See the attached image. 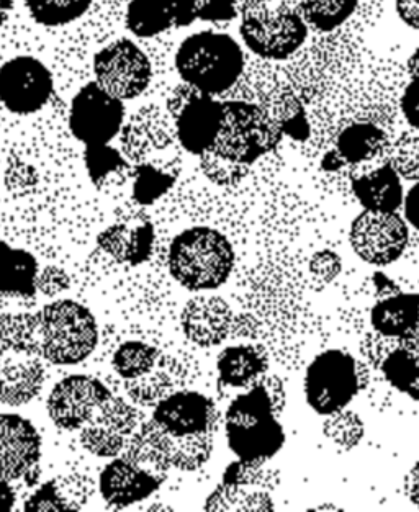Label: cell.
Returning <instances> with one entry per match:
<instances>
[{"mask_svg":"<svg viewBox=\"0 0 419 512\" xmlns=\"http://www.w3.org/2000/svg\"><path fill=\"white\" fill-rule=\"evenodd\" d=\"M154 226L148 218H136L130 223H117L97 236V246L118 264L131 267L145 264L154 246Z\"/></svg>","mask_w":419,"mask_h":512,"instance_id":"21","label":"cell"},{"mask_svg":"<svg viewBox=\"0 0 419 512\" xmlns=\"http://www.w3.org/2000/svg\"><path fill=\"white\" fill-rule=\"evenodd\" d=\"M403 207H405L406 221L419 231V182H416L406 194Z\"/></svg>","mask_w":419,"mask_h":512,"instance_id":"50","label":"cell"},{"mask_svg":"<svg viewBox=\"0 0 419 512\" xmlns=\"http://www.w3.org/2000/svg\"><path fill=\"white\" fill-rule=\"evenodd\" d=\"M133 197L140 205H151L166 194L176 182V174L164 171L154 164H136L133 169Z\"/></svg>","mask_w":419,"mask_h":512,"instance_id":"38","label":"cell"},{"mask_svg":"<svg viewBox=\"0 0 419 512\" xmlns=\"http://www.w3.org/2000/svg\"><path fill=\"white\" fill-rule=\"evenodd\" d=\"M277 418L271 393L261 377L226 409V439L231 452L254 465H262L279 454L285 444V432Z\"/></svg>","mask_w":419,"mask_h":512,"instance_id":"2","label":"cell"},{"mask_svg":"<svg viewBox=\"0 0 419 512\" xmlns=\"http://www.w3.org/2000/svg\"><path fill=\"white\" fill-rule=\"evenodd\" d=\"M37 182V177H35V169L32 167L25 166L20 162L17 167H9V171L5 172V185H9L10 189L20 190L22 189H32L33 185Z\"/></svg>","mask_w":419,"mask_h":512,"instance_id":"47","label":"cell"},{"mask_svg":"<svg viewBox=\"0 0 419 512\" xmlns=\"http://www.w3.org/2000/svg\"><path fill=\"white\" fill-rule=\"evenodd\" d=\"M398 344H400V346L406 347V349H408V351L415 355L416 359L419 360V324L415 329H413V331H411V333L400 337Z\"/></svg>","mask_w":419,"mask_h":512,"instance_id":"53","label":"cell"},{"mask_svg":"<svg viewBox=\"0 0 419 512\" xmlns=\"http://www.w3.org/2000/svg\"><path fill=\"white\" fill-rule=\"evenodd\" d=\"M15 506V491L10 481L0 480V512L10 511Z\"/></svg>","mask_w":419,"mask_h":512,"instance_id":"52","label":"cell"},{"mask_svg":"<svg viewBox=\"0 0 419 512\" xmlns=\"http://www.w3.org/2000/svg\"><path fill=\"white\" fill-rule=\"evenodd\" d=\"M359 0H298L297 12L308 27L333 32L356 12Z\"/></svg>","mask_w":419,"mask_h":512,"instance_id":"31","label":"cell"},{"mask_svg":"<svg viewBox=\"0 0 419 512\" xmlns=\"http://www.w3.org/2000/svg\"><path fill=\"white\" fill-rule=\"evenodd\" d=\"M71 287V279L63 269L56 265H48L37 275V290L46 297H58L59 293L66 292Z\"/></svg>","mask_w":419,"mask_h":512,"instance_id":"44","label":"cell"},{"mask_svg":"<svg viewBox=\"0 0 419 512\" xmlns=\"http://www.w3.org/2000/svg\"><path fill=\"white\" fill-rule=\"evenodd\" d=\"M15 0H0V27L9 20L14 10Z\"/></svg>","mask_w":419,"mask_h":512,"instance_id":"54","label":"cell"},{"mask_svg":"<svg viewBox=\"0 0 419 512\" xmlns=\"http://www.w3.org/2000/svg\"><path fill=\"white\" fill-rule=\"evenodd\" d=\"M141 414L120 396H110L81 429V444L100 459H115L138 429Z\"/></svg>","mask_w":419,"mask_h":512,"instance_id":"14","label":"cell"},{"mask_svg":"<svg viewBox=\"0 0 419 512\" xmlns=\"http://www.w3.org/2000/svg\"><path fill=\"white\" fill-rule=\"evenodd\" d=\"M395 9L406 27L419 32V0H395Z\"/></svg>","mask_w":419,"mask_h":512,"instance_id":"49","label":"cell"},{"mask_svg":"<svg viewBox=\"0 0 419 512\" xmlns=\"http://www.w3.org/2000/svg\"><path fill=\"white\" fill-rule=\"evenodd\" d=\"M94 493L91 478L81 473L53 478L25 503V511H81Z\"/></svg>","mask_w":419,"mask_h":512,"instance_id":"23","label":"cell"},{"mask_svg":"<svg viewBox=\"0 0 419 512\" xmlns=\"http://www.w3.org/2000/svg\"><path fill=\"white\" fill-rule=\"evenodd\" d=\"M87 172L95 187H104L109 184V177L122 176L125 172L131 171L130 164L125 161L120 151L110 148L109 144H97V146H86L84 151Z\"/></svg>","mask_w":419,"mask_h":512,"instance_id":"37","label":"cell"},{"mask_svg":"<svg viewBox=\"0 0 419 512\" xmlns=\"http://www.w3.org/2000/svg\"><path fill=\"white\" fill-rule=\"evenodd\" d=\"M380 369L393 388L419 401V360L406 347L398 344L397 349L385 357Z\"/></svg>","mask_w":419,"mask_h":512,"instance_id":"33","label":"cell"},{"mask_svg":"<svg viewBox=\"0 0 419 512\" xmlns=\"http://www.w3.org/2000/svg\"><path fill=\"white\" fill-rule=\"evenodd\" d=\"M235 267V249L225 234L195 226L177 234L169 248L172 279L190 292H210L225 285Z\"/></svg>","mask_w":419,"mask_h":512,"instance_id":"3","label":"cell"},{"mask_svg":"<svg viewBox=\"0 0 419 512\" xmlns=\"http://www.w3.org/2000/svg\"><path fill=\"white\" fill-rule=\"evenodd\" d=\"M390 164L401 179L419 182V133H405L395 141Z\"/></svg>","mask_w":419,"mask_h":512,"instance_id":"40","label":"cell"},{"mask_svg":"<svg viewBox=\"0 0 419 512\" xmlns=\"http://www.w3.org/2000/svg\"><path fill=\"white\" fill-rule=\"evenodd\" d=\"M37 355L0 352V403L23 406L37 398L45 383V367Z\"/></svg>","mask_w":419,"mask_h":512,"instance_id":"20","label":"cell"},{"mask_svg":"<svg viewBox=\"0 0 419 512\" xmlns=\"http://www.w3.org/2000/svg\"><path fill=\"white\" fill-rule=\"evenodd\" d=\"M359 391L356 360L344 351H326L315 357L305 375V396L321 416L346 408Z\"/></svg>","mask_w":419,"mask_h":512,"instance_id":"7","label":"cell"},{"mask_svg":"<svg viewBox=\"0 0 419 512\" xmlns=\"http://www.w3.org/2000/svg\"><path fill=\"white\" fill-rule=\"evenodd\" d=\"M298 0H238V14L248 15L277 14L287 10H297Z\"/></svg>","mask_w":419,"mask_h":512,"instance_id":"45","label":"cell"},{"mask_svg":"<svg viewBox=\"0 0 419 512\" xmlns=\"http://www.w3.org/2000/svg\"><path fill=\"white\" fill-rule=\"evenodd\" d=\"M401 112L405 115L406 122L419 130V77L411 79L401 95Z\"/></svg>","mask_w":419,"mask_h":512,"instance_id":"46","label":"cell"},{"mask_svg":"<svg viewBox=\"0 0 419 512\" xmlns=\"http://www.w3.org/2000/svg\"><path fill=\"white\" fill-rule=\"evenodd\" d=\"M167 118L171 115L166 117L159 107H143L120 131L123 154L136 164H145L153 154L172 148L177 135Z\"/></svg>","mask_w":419,"mask_h":512,"instance_id":"19","label":"cell"},{"mask_svg":"<svg viewBox=\"0 0 419 512\" xmlns=\"http://www.w3.org/2000/svg\"><path fill=\"white\" fill-rule=\"evenodd\" d=\"M174 10V27H189L197 17V0H171Z\"/></svg>","mask_w":419,"mask_h":512,"instance_id":"48","label":"cell"},{"mask_svg":"<svg viewBox=\"0 0 419 512\" xmlns=\"http://www.w3.org/2000/svg\"><path fill=\"white\" fill-rule=\"evenodd\" d=\"M235 315L221 297H195L182 311V331L200 347L218 346L233 333Z\"/></svg>","mask_w":419,"mask_h":512,"instance_id":"18","label":"cell"},{"mask_svg":"<svg viewBox=\"0 0 419 512\" xmlns=\"http://www.w3.org/2000/svg\"><path fill=\"white\" fill-rule=\"evenodd\" d=\"M370 321L382 336H406L419 324V293H397L379 301L372 308Z\"/></svg>","mask_w":419,"mask_h":512,"instance_id":"28","label":"cell"},{"mask_svg":"<svg viewBox=\"0 0 419 512\" xmlns=\"http://www.w3.org/2000/svg\"><path fill=\"white\" fill-rule=\"evenodd\" d=\"M169 444L172 468H177L181 472H195L212 457L213 432L197 436H169Z\"/></svg>","mask_w":419,"mask_h":512,"instance_id":"36","label":"cell"},{"mask_svg":"<svg viewBox=\"0 0 419 512\" xmlns=\"http://www.w3.org/2000/svg\"><path fill=\"white\" fill-rule=\"evenodd\" d=\"M38 272L33 254L0 239V297H35Z\"/></svg>","mask_w":419,"mask_h":512,"instance_id":"26","label":"cell"},{"mask_svg":"<svg viewBox=\"0 0 419 512\" xmlns=\"http://www.w3.org/2000/svg\"><path fill=\"white\" fill-rule=\"evenodd\" d=\"M238 15V0H197V17L203 22H230Z\"/></svg>","mask_w":419,"mask_h":512,"instance_id":"42","label":"cell"},{"mask_svg":"<svg viewBox=\"0 0 419 512\" xmlns=\"http://www.w3.org/2000/svg\"><path fill=\"white\" fill-rule=\"evenodd\" d=\"M352 190L362 207L370 212H397L405 202L401 177L390 162L352 180Z\"/></svg>","mask_w":419,"mask_h":512,"instance_id":"25","label":"cell"},{"mask_svg":"<svg viewBox=\"0 0 419 512\" xmlns=\"http://www.w3.org/2000/svg\"><path fill=\"white\" fill-rule=\"evenodd\" d=\"M218 391L249 388L266 375L269 360L257 346H231L218 355Z\"/></svg>","mask_w":419,"mask_h":512,"instance_id":"24","label":"cell"},{"mask_svg":"<svg viewBox=\"0 0 419 512\" xmlns=\"http://www.w3.org/2000/svg\"><path fill=\"white\" fill-rule=\"evenodd\" d=\"M53 90V76L40 59L17 56L0 66V102L9 112H40L50 102Z\"/></svg>","mask_w":419,"mask_h":512,"instance_id":"12","label":"cell"},{"mask_svg":"<svg viewBox=\"0 0 419 512\" xmlns=\"http://www.w3.org/2000/svg\"><path fill=\"white\" fill-rule=\"evenodd\" d=\"M385 131L372 123H354L341 131L336 141L339 158L347 164H359L379 156L387 148Z\"/></svg>","mask_w":419,"mask_h":512,"instance_id":"29","label":"cell"},{"mask_svg":"<svg viewBox=\"0 0 419 512\" xmlns=\"http://www.w3.org/2000/svg\"><path fill=\"white\" fill-rule=\"evenodd\" d=\"M95 82L113 97L127 102L149 87L153 69L143 51L127 38L113 41L94 56Z\"/></svg>","mask_w":419,"mask_h":512,"instance_id":"8","label":"cell"},{"mask_svg":"<svg viewBox=\"0 0 419 512\" xmlns=\"http://www.w3.org/2000/svg\"><path fill=\"white\" fill-rule=\"evenodd\" d=\"M163 352L146 342L128 341L113 354V369L122 380L140 378L154 369Z\"/></svg>","mask_w":419,"mask_h":512,"instance_id":"34","label":"cell"},{"mask_svg":"<svg viewBox=\"0 0 419 512\" xmlns=\"http://www.w3.org/2000/svg\"><path fill=\"white\" fill-rule=\"evenodd\" d=\"M125 125L123 100L89 82L71 102L69 130L74 138L86 146L109 144Z\"/></svg>","mask_w":419,"mask_h":512,"instance_id":"9","label":"cell"},{"mask_svg":"<svg viewBox=\"0 0 419 512\" xmlns=\"http://www.w3.org/2000/svg\"><path fill=\"white\" fill-rule=\"evenodd\" d=\"M122 455L163 477H167L172 468L169 436L153 419L141 424L140 429L133 432Z\"/></svg>","mask_w":419,"mask_h":512,"instance_id":"27","label":"cell"},{"mask_svg":"<svg viewBox=\"0 0 419 512\" xmlns=\"http://www.w3.org/2000/svg\"><path fill=\"white\" fill-rule=\"evenodd\" d=\"M153 421L169 436H197L215 432L217 406L199 391L179 390L154 406Z\"/></svg>","mask_w":419,"mask_h":512,"instance_id":"16","label":"cell"},{"mask_svg":"<svg viewBox=\"0 0 419 512\" xmlns=\"http://www.w3.org/2000/svg\"><path fill=\"white\" fill-rule=\"evenodd\" d=\"M284 136L262 105L231 100L223 102V123L210 151L218 158L251 167L274 151Z\"/></svg>","mask_w":419,"mask_h":512,"instance_id":"5","label":"cell"},{"mask_svg":"<svg viewBox=\"0 0 419 512\" xmlns=\"http://www.w3.org/2000/svg\"><path fill=\"white\" fill-rule=\"evenodd\" d=\"M187 377L184 365L172 357L161 354L151 372L133 380H123V387L130 400L138 406H158L164 398L179 391Z\"/></svg>","mask_w":419,"mask_h":512,"instance_id":"22","label":"cell"},{"mask_svg":"<svg viewBox=\"0 0 419 512\" xmlns=\"http://www.w3.org/2000/svg\"><path fill=\"white\" fill-rule=\"evenodd\" d=\"M405 490L406 495L411 499V503L419 508V463H416L415 467L411 468L410 473H408L405 480Z\"/></svg>","mask_w":419,"mask_h":512,"instance_id":"51","label":"cell"},{"mask_svg":"<svg viewBox=\"0 0 419 512\" xmlns=\"http://www.w3.org/2000/svg\"><path fill=\"white\" fill-rule=\"evenodd\" d=\"M199 158L203 174L212 180L213 184L221 185V187L238 184L249 171L248 166L218 158L217 154H213L212 151L203 153Z\"/></svg>","mask_w":419,"mask_h":512,"instance_id":"41","label":"cell"},{"mask_svg":"<svg viewBox=\"0 0 419 512\" xmlns=\"http://www.w3.org/2000/svg\"><path fill=\"white\" fill-rule=\"evenodd\" d=\"M167 113L187 153L202 156L213 148L223 123V102L182 82L167 99Z\"/></svg>","mask_w":419,"mask_h":512,"instance_id":"6","label":"cell"},{"mask_svg":"<svg viewBox=\"0 0 419 512\" xmlns=\"http://www.w3.org/2000/svg\"><path fill=\"white\" fill-rule=\"evenodd\" d=\"M30 17L43 27H63L86 14L92 0H25Z\"/></svg>","mask_w":419,"mask_h":512,"instance_id":"35","label":"cell"},{"mask_svg":"<svg viewBox=\"0 0 419 512\" xmlns=\"http://www.w3.org/2000/svg\"><path fill=\"white\" fill-rule=\"evenodd\" d=\"M410 231L397 212L364 210L352 221L349 231L352 251L370 265H390L397 262L406 246Z\"/></svg>","mask_w":419,"mask_h":512,"instance_id":"11","label":"cell"},{"mask_svg":"<svg viewBox=\"0 0 419 512\" xmlns=\"http://www.w3.org/2000/svg\"><path fill=\"white\" fill-rule=\"evenodd\" d=\"M97 342V321L77 301H53L37 313H0V352L37 355L55 365H77L95 351Z\"/></svg>","mask_w":419,"mask_h":512,"instance_id":"1","label":"cell"},{"mask_svg":"<svg viewBox=\"0 0 419 512\" xmlns=\"http://www.w3.org/2000/svg\"><path fill=\"white\" fill-rule=\"evenodd\" d=\"M310 270L313 277L325 285L338 277L339 272L343 270V261L336 252H316L315 256L311 257Z\"/></svg>","mask_w":419,"mask_h":512,"instance_id":"43","label":"cell"},{"mask_svg":"<svg viewBox=\"0 0 419 512\" xmlns=\"http://www.w3.org/2000/svg\"><path fill=\"white\" fill-rule=\"evenodd\" d=\"M408 74H410L411 79L419 77V48L408 59Z\"/></svg>","mask_w":419,"mask_h":512,"instance_id":"55","label":"cell"},{"mask_svg":"<svg viewBox=\"0 0 419 512\" xmlns=\"http://www.w3.org/2000/svg\"><path fill=\"white\" fill-rule=\"evenodd\" d=\"M174 27L171 0H131L127 28L138 38H151Z\"/></svg>","mask_w":419,"mask_h":512,"instance_id":"30","label":"cell"},{"mask_svg":"<svg viewBox=\"0 0 419 512\" xmlns=\"http://www.w3.org/2000/svg\"><path fill=\"white\" fill-rule=\"evenodd\" d=\"M239 35L256 56L284 61L302 48L308 38V25L297 10L277 14L241 17Z\"/></svg>","mask_w":419,"mask_h":512,"instance_id":"10","label":"cell"},{"mask_svg":"<svg viewBox=\"0 0 419 512\" xmlns=\"http://www.w3.org/2000/svg\"><path fill=\"white\" fill-rule=\"evenodd\" d=\"M246 485L221 480L203 504L205 511H267L272 509L267 493H249Z\"/></svg>","mask_w":419,"mask_h":512,"instance_id":"32","label":"cell"},{"mask_svg":"<svg viewBox=\"0 0 419 512\" xmlns=\"http://www.w3.org/2000/svg\"><path fill=\"white\" fill-rule=\"evenodd\" d=\"M174 63L185 84L218 95L235 86L243 74L244 54L230 35L200 32L182 41Z\"/></svg>","mask_w":419,"mask_h":512,"instance_id":"4","label":"cell"},{"mask_svg":"<svg viewBox=\"0 0 419 512\" xmlns=\"http://www.w3.org/2000/svg\"><path fill=\"white\" fill-rule=\"evenodd\" d=\"M109 388L89 375H69L56 383L48 396V414L51 421L64 431H81L107 398Z\"/></svg>","mask_w":419,"mask_h":512,"instance_id":"15","label":"cell"},{"mask_svg":"<svg viewBox=\"0 0 419 512\" xmlns=\"http://www.w3.org/2000/svg\"><path fill=\"white\" fill-rule=\"evenodd\" d=\"M41 437L19 414L0 413V480L37 486L41 477Z\"/></svg>","mask_w":419,"mask_h":512,"instance_id":"13","label":"cell"},{"mask_svg":"<svg viewBox=\"0 0 419 512\" xmlns=\"http://www.w3.org/2000/svg\"><path fill=\"white\" fill-rule=\"evenodd\" d=\"M166 478L122 455L100 473V495L113 508H128L154 495Z\"/></svg>","mask_w":419,"mask_h":512,"instance_id":"17","label":"cell"},{"mask_svg":"<svg viewBox=\"0 0 419 512\" xmlns=\"http://www.w3.org/2000/svg\"><path fill=\"white\" fill-rule=\"evenodd\" d=\"M323 431H325V436L338 447L351 450L364 437V423L356 413L341 409L338 413L329 414L323 424Z\"/></svg>","mask_w":419,"mask_h":512,"instance_id":"39","label":"cell"}]
</instances>
